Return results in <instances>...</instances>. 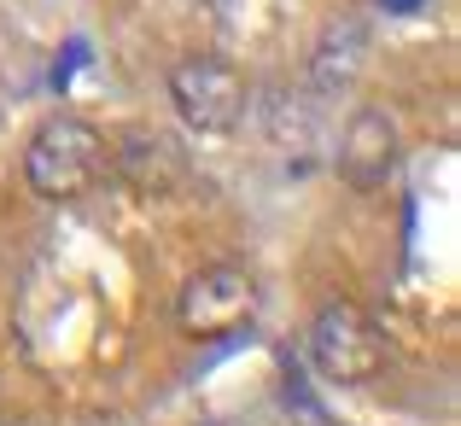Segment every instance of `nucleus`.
I'll return each mask as SVG.
<instances>
[{
  "mask_svg": "<svg viewBox=\"0 0 461 426\" xmlns=\"http://www.w3.org/2000/svg\"><path fill=\"white\" fill-rule=\"evenodd\" d=\"M105 164V140L100 129L88 123V117H47L41 129H35L30 152H23V176H30V187L41 193V199H77V193L94 187V176H100Z\"/></svg>",
  "mask_w": 461,
  "mask_h": 426,
  "instance_id": "f257e3e1",
  "label": "nucleus"
},
{
  "mask_svg": "<svg viewBox=\"0 0 461 426\" xmlns=\"http://www.w3.org/2000/svg\"><path fill=\"white\" fill-rule=\"evenodd\" d=\"M310 362L333 385H368L385 368V333L362 304L339 298L310 322Z\"/></svg>",
  "mask_w": 461,
  "mask_h": 426,
  "instance_id": "f03ea898",
  "label": "nucleus"
},
{
  "mask_svg": "<svg viewBox=\"0 0 461 426\" xmlns=\"http://www.w3.org/2000/svg\"><path fill=\"white\" fill-rule=\"evenodd\" d=\"M169 100H176V117L193 135H234L240 117H246V77L211 53L181 59L169 70Z\"/></svg>",
  "mask_w": 461,
  "mask_h": 426,
  "instance_id": "7ed1b4c3",
  "label": "nucleus"
},
{
  "mask_svg": "<svg viewBox=\"0 0 461 426\" xmlns=\"http://www.w3.org/2000/svg\"><path fill=\"white\" fill-rule=\"evenodd\" d=\"M176 315H181V333L193 339H234L258 315V281L240 263H211L181 286Z\"/></svg>",
  "mask_w": 461,
  "mask_h": 426,
  "instance_id": "20e7f679",
  "label": "nucleus"
},
{
  "mask_svg": "<svg viewBox=\"0 0 461 426\" xmlns=\"http://www.w3.org/2000/svg\"><path fill=\"white\" fill-rule=\"evenodd\" d=\"M333 164H339V176H345L357 193L385 187L392 169H397V123L385 112H374V105H368V112H357L345 129H339Z\"/></svg>",
  "mask_w": 461,
  "mask_h": 426,
  "instance_id": "39448f33",
  "label": "nucleus"
},
{
  "mask_svg": "<svg viewBox=\"0 0 461 426\" xmlns=\"http://www.w3.org/2000/svg\"><path fill=\"white\" fill-rule=\"evenodd\" d=\"M362 70H368V30H362L357 18L327 23L321 41H315V53H310L315 94H350L362 82Z\"/></svg>",
  "mask_w": 461,
  "mask_h": 426,
  "instance_id": "423d86ee",
  "label": "nucleus"
},
{
  "mask_svg": "<svg viewBox=\"0 0 461 426\" xmlns=\"http://www.w3.org/2000/svg\"><path fill=\"white\" fill-rule=\"evenodd\" d=\"M204 426H222V421H204Z\"/></svg>",
  "mask_w": 461,
  "mask_h": 426,
  "instance_id": "0eeeda50",
  "label": "nucleus"
}]
</instances>
